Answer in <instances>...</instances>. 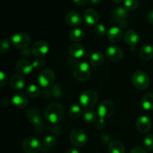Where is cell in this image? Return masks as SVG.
Segmentation results:
<instances>
[{
  "instance_id": "cell-26",
  "label": "cell",
  "mask_w": 153,
  "mask_h": 153,
  "mask_svg": "<svg viewBox=\"0 0 153 153\" xmlns=\"http://www.w3.org/2000/svg\"><path fill=\"white\" fill-rule=\"evenodd\" d=\"M109 153H125V146L119 140H113L108 144Z\"/></svg>"
},
{
  "instance_id": "cell-2",
  "label": "cell",
  "mask_w": 153,
  "mask_h": 153,
  "mask_svg": "<svg viewBox=\"0 0 153 153\" xmlns=\"http://www.w3.org/2000/svg\"><path fill=\"white\" fill-rule=\"evenodd\" d=\"M55 80V74L51 69H45L41 70L37 76V82L41 88L48 89L54 85Z\"/></svg>"
},
{
  "instance_id": "cell-13",
  "label": "cell",
  "mask_w": 153,
  "mask_h": 153,
  "mask_svg": "<svg viewBox=\"0 0 153 153\" xmlns=\"http://www.w3.org/2000/svg\"><path fill=\"white\" fill-rule=\"evenodd\" d=\"M105 55L111 61H120L123 55L121 48L117 46H110L106 49Z\"/></svg>"
},
{
  "instance_id": "cell-34",
  "label": "cell",
  "mask_w": 153,
  "mask_h": 153,
  "mask_svg": "<svg viewBox=\"0 0 153 153\" xmlns=\"http://www.w3.org/2000/svg\"><path fill=\"white\" fill-rule=\"evenodd\" d=\"M143 144L148 150L153 149V134H149L145 136L143 139Z\"/></svg>"
},
{
  "instance_id": "cell-8",
  "label": "cell",
  "mask_w": 153,
  "mask_h": 153,
  "mask_svg": "<svg viewBox=\"0 0 153 153\" xmlns=\"http://www.w3.org/2000/svg\"><path fill=\"white\" fill-rule=\"evenodd\" d=\"M115 105L111 100H104L98 106L97 113L100 117L106 119L109 118L114 114Z\"/></svg>"
},
{
  "instance_id": "cell-3",
  "label": "cell",
  "mask_w": 153,
  "mask_h": 153,
  "mask_svg": "<svg viewBox=\"0 0 153 153\" xmlns=\"http://www.w3.org/2000/svg\"><path fill=\"white\" fill-rule=\"evenodd\" d=\"M73 74L77 80L85 82L91 76V67L86 62L78 63L73 67Z\"/></svg>"
},
{
  "instance_id": "cell-33",
  "label": "cell",
  "mask_w": 153,
  "mask_h": 153,
  "mask_svg": "<svg viewBox=\"0 0 153 153\" xmlns=\"http://www.w3.org/2000/svg\"><path fill=\"white\" fill-rule=\"evenodd\" d=\"M123 7L128 11H133L138 7L137 0H125L123 3Z\"/></svg>"
},
{
  "instance_id": "cell-36",
  "label": "cell",
  "mask_w": 153,
  "mask_h": 153,
  "mask_svg": "<svg viewBox=\"0 0 153 153\" xmlns=\"http://www.w3.org/2000/svg\"><path fill=\"white\" fill-rule=\"evenodd\" d=\"M10 48V43L7 39L4 38L1 40V46H0V51L2 54L6 53Z\"/></svg>"
},
{
  "instance_id": "cell-30",
  "label": "cell",
  "mask_w": 153,
  "mask_h": 153,
  "mask_svg": "<svg viewBox=\"0 0 153 153\" xmlns=\"http://www.w3.org/2000/svg\"><path fill=\"white\" fill-rule=\"evenodd\" d=\"M97 119V113L94 110H91V109L87 110L83 114V120L87 123H93L96 122Z\"/></svg>"
},
{
  "instance_id": "cell-35",
  "label": "cell",
  "mask_w": 153,
  "mask_h": 153,
  "mask_svg": "<svg viewBox=\"0 0 153 153\" xmlns=\"http://www.w3.org/2000/svg\"><path fill=\"white\" fill-rule=\"evenodd\" d=\"M94 32L99 37H103L105 34H106V28L104 25L102 24H97L95 25V28H94Z\"/></svg>"
},
{
  "instance_id": "cell-39",
  "label": "cell",
  "mask_w": 153,
  "mask_h": 153,
  "mask_svg": "<svg viewBox=\"0 0 153 153\" xmlns=\"http://www.w3.org/2000/svg\"><path fill=\"white\" fill-rule=\"evenodd\" d=\"M7 83V76L5 73L1 71L0 73V86L3 87Z\"/></svg>"
},
{
  "instance_id": "cell-15",
  "label": "cell",
  "mask_w": 153,
  "mask_h": 153,
  "mask_svg": "<svg viewBox=\"0 0 153 153\" xmlns=\"http://www.w3.org/2000/svg\"><path fill=\"white\" fill-rule=\"evenodd\" d=\"M136 127L140 133H147L152 128V122L146 116H140L136 120Z\"/></svg>"
},
{
  "instance_id": "cell-20",
  "label": "cell",
  "mask_w": 153,
  "mask_h": 153,
  "mask_svg": "<svg viewBox=\"0 0 153 153\" xmlns=\"http://www.w3.org/2000/svg\"><path fill=\"white\" fill-rule=\"evenodd\" d=\"M124 40L129 46H135L140 40L138 33L133 30H128L123 35Z\"/></svg>"
},
{
  "instance_id": "cell-11",
  "label": "cell",
  "mask_w": 153,
  "mask_h": 153,
  "mask_svg": "<svg viewBox=\"0 0 153 153\" xmlns=\"http://www.w3.org/2000/svg\"><path fill=\"white\" fill-rule=\"evenodd\" d=\"M128 10L124 7H117L114 10L112 13V19L119 24L120 27L127 26V22L126 21L127 16H128Z\"/></svg>"
},
{
  "instance_id": "cell-42",
  "label": "cell",
  "mask_w": 153,
  "mask_h": 153,
  "mask_svg": "<svg viewBox=\"0 0 153 153\" xmlns=\"http://www.w3.org/2000/svg\"><path fill=\"white\" fill-rule=\"evenodd\" d=\"M74 4H77V5H84V4H87L88 0H72Z\"/></svg>"
},
{
  "instance_id": "cell-25",
  "label": "cell",
  "mask_w": 153,
  "mask_h": 153,
  "mask_svg": "<svg viewBox=\"0 0 153 153\" xmlns=\"http://www.w3.org/2000/svg\"><path fill=\"white\" fill-rule=\"evenodd\" d=\"M141 105L143 109L146 111L153 110V94L147 93L145 94L141 100Z\"/></svg>"
},
{
  "instance_id": "cell-14",
  "label": "cell",
  "mask_w": 153,
  "mask_h": 153,
  "mask_svg": "<svg viewBox=\"0 0 153 153\" xmlns=\"http://www.w3.org/2000/svg\"><path fill=\"white\" fill-rule=\"evenodd\" d=\"M16 70L19 73L22 75H28L32 72L33 67L32 64L30 63L26 59H19L16 63Z\"/></svg>"
},
{
  "instance_id": "cell-6",
  "label": "cell",
  "mask_w": 153,
  "mask_h": 153,
  "mask_svg": "<svg viewBox=\"0 0 153 153\" xmlns=\"http://www.w3.org/2000/svg\"><path fill=\"white\" fill-rule=\"evenodd\" d=\"M70 140L75 146L82 147L86 144L88 136L84 130L81 128H74L70 131Z\"/></svg>"
},
{
  "instance_id": "cell-38",
  "label": "cell",
  "mask_w": 153,
  "mask_h": 153,
  "mask_svg": "<svg viewBox=\"0 0 153 153\" xmlns=\"http://www.w3.org/2000/svg\"><path fill=\"white\" fill-rule=\"evenodd\" d=\"M105 125V119L99 117V118H97V120H96V128H97V129H102V128H104Z\"/></svg>"
},
{
  "instance_id": "cell-10",
  "label": "cell",
  "mask_w": 153,
  "mask_h": 153,
  "mask_svg": "<svg viewBox=\"0 0 153 153\" xmlns=\"http://www.w3.org/2000/svg\"><path fill=\"white\" fill-rule=\"evenodd\" d=\"M28 120L33 124L35 130H40L43 127V119L40 112L37 108H31L28 109L26 114Z\"/></svg>"
},
{
  "instance_id": "cell-16",
  "label": "cell",
  "mask_w": 153,
  "mask_h": 153,
  "mask_svg": "<svg viewBox=\"0 0 153 153\" xmlns=\"http://www.w3.org/2000/svg\"><path fill=\"white\" fill-rule=\"evenodd\" d=\"M66 22L70 26L78 27L82 24V18L80 13L75 10H72L66 15Z\"/></svg>"
},
{
  "instance_id": "cell-1",
  "label": "cell",
  "mask_w": 153,
  "mask_h": 153,
  "mask_svg": "<svg viewBox=\"0 0 153 153\" xmlns=\"http://www.w3.org/2000/svg\"><path fill=\"white\" fill-rule=\"evenodd\" d=\"M64 116V108L62 105L53 102L46 106L44 117L50 123L57 124L62 120Z\"/></svg>"
},
{
  "instance_id": "cell-18",
  "label": "cell",
  "mask_w": 153,
  "mask_h": 153,
  "mask_svg": "<svg viewBox=\"0 0 153 153\" xmlns=\"http://www.w3.org/2000/svg\"><path fill=\"white\" fill-rule=\"evenodd\" d=\"M11 102L15 107L18 108H23L27 106L28 100L25 94H22V93H17L12 97Z\"/></svg>"
},
{
  "instance_id": "cell-5",
  "label": "cell",
  "mask_w": 153,
  "mask_h": 153,
  "mask_svg": "<svg viewBox=\"0 0 153 153\" xmlns=\"http://www.w3.org/2000/svg\"><path fill=\"white\" fill-rule=\"evenodd\" d=\"M131 82L134 88L138 90H145L149 85V79L148 75L141 70L134 72L131 77Z\"/></svg>"
},
{
  "instance_id": "cell-4",
  "label": "cell",
  "mask_w": 153,
  "mask_h": 153,
  "mask_svg": "<svg viewBox=\"0 0 153 153\" xmlns=\"http://www.w3.org/2000/svg\"><path fill=\"white\" fill-rule=\"evenodd\" d=\"M98 101V95L97 92L93 90H87L81 94L79 97V102L81 105L85 108H91L97 104Z\"/></svg>"
},
{
  "instance_id": "cell-37",
  "label": "cell",
  "mask_w": 153,
  "mask_h": 153,
  "mask_svg": "<svg viewBox=\"0 0 153 153\" xmlns=\"http://www.w3.org/2000/svg\"><path fill=\"white\" fill-rule=\"evenodd\" d=\"M32 65L34 69H36V70H40V69L43 68V66H44V61H43V60L40 59V58H37V59L33 61Z\"/></svg>"
},
{
  "instance_id": "cell-44",
  "label": "cell",
  "mask_w": 153,
  "mask_h": 153,
  "mask_svg": "<svg viewBox=\"0 0 153 153\" xmlns=\"http://www.w3.org/2000/svg\"><path fill=\"white\" fill-rule=\"evenodd\" d=\"M91 1L94 4H100V3H101L102 0H91Z\"/></svg>"
},
{
  "instance_id": "cell-23",
  "label": "cell",
  "mask_w": 153,
  "mask_h": 153,
  "mask_svg": "<svg viewBox=\"0 0 153 153\" xmlns=\"http://www.w3.org/2000/svg\"><path fill=\"white\" fill-rule=\"evenodd\" d=\"M105 56L101 52H95L90 57V64L94 67H99L104 62Z\"/></svg>"
},
{
  "instance_id": "cell-29",
  "label": "cell",
  "mask_w": 153,
  "mask_h": 153,
  "mask_svg": "<svg viewBox=\"0 0 153 153\" xmlns=\"http://www.w3.org/2000/svg\"><path fill=\"white\" fill-rule=\"evenodd\" d=\"M84 37H85V33L81 28H73L70 31V38L73 41H81L84 38Z\"/></svg>"
},
{
  "instance_id": "cell-40",
  "label": "cell",
  "mask_w": 153,
  "mask_h": 153,
  "mask_svg": "<svg viewBox=\"0 0 153 153\" xmlns=\"http://www.w3.org/2000/svg\"><path fill=\"white\" fill-rule=\"evenodd\" d=\"M129 153H147L146 149H143V147L140 146H136V147L133 148Z\"/></svg>"
},
{
  "instance_id": "cell-27",
  "label": "cell",
  "mask_w": 153,
  "mask_h": 153,
  "mask_svg": "<svg viewBox=\"0 0 153 153\" xmlns=\"http://www.w3.org/2000/svg\"><path fill=\"white\" fill-rule=\"evenodd\" d=\"M48 93H49V94H48L46 98H50V97H52V98L58 99L62 97L63 95L62 88H61V85H60L58 83L54 84V85L52 86V88H51V90L48 91Z\"/></svg>"
},
{
  "instance_id": "cell-19",
  "label": "cell",
  "mask_w": 153,
  "mask_h": 153,
  "mask_svg": "<svg viewBox=\"0 0 153 153\" xmlns=\"http://www.w3.org/2000/svg\"><path fill=\"white\" fill-rule=\"evenodd\" d=\"M10 84L11 88L15 91H21L25 85V79L19 74H14L10 79Z\"/></svg>"
},
{
  "instance_id": "cell-12",
  "label": "cell",
  "mask_w": 153,
  "mask_h": 153,
  "mask_svg": "<svg viewBox=\"0 0 153 153\" xmlns=\"http://www.w3.org/2000/svg\"><path fill=\"white\" fill-rule=\"evenodd\" d=\"M49 52V45L44 40H38L32 46L31 52L34 56L41 58L44 56Z\"/></svg>"
},
{
  "instance_id": "cell-32",
  "label": "cell",
  "mask_w": 153,
  "mask_h": 153,
  "mask_svg": "<svg viewBox=\"0 0 153 153\" xmlns=\"http://www.w3.org/2000/svg\"><path fill=\"white\" fill-rule=\"evenodd\" d=\"M57 144V139L52 135H48L43 139V145L44 147L47 149H51L56 146Z\"/></svg>"
},
{
  "instance_id": "cell-24",
  "label": "cell",
  "mask_w": 153,
  "mask_h": 153,
  "mask_svg": "<svg viewBox=\"0 0 153 153\" xmlns=\"http://www.w3.org/2000/svg\"><path fill=\"white\" fill-rule=\"evenodd\" d=\"M140 56L143 61H149L153 58V46L151 45H145L140 49Z\"/></svg>"
},
{
  "instance_id": "cell-28",
  "label": "cell",
  "mask_w": 153,
  "mask_h": 153,
  "mask_svg": "<svg viewBox=\"0 0 153 153\" xmlns=\"http://www.w3.org/2000/svg\"><path fill=\"white\" fill-rule=\"evenodd\" d=\"M25 94L30 98L35 99L40 97L41 94V90L37 85H31L26 88L25 90Z\"/></svg>"
},
{
  "instance_id": "cell-7",
  "label": "cell",
  "mask_w": 153,
  "mask_h": 153,
  "mask_svg": "<svg viewBox=\"0 0 153 153\" xmlns=\"http://www.w3.org/2000/svg\"><path fill=\"white\" fill-rule=\"evenodd\" d=\"M41 143L38 138L34 136H28L22 143V149L25 153H37L40 150Z\"/></svg>"
},
{
  "instance_id": "cell-22",
  "label": "cell",
  "mask_w": 153,
  "mask_h": 153,
  "mask_svg": "<svg viewBox=\"0 0 153 153\" xmlns=\"http://www.w3.org/2000/svg\"><path fill=\"white\" fill-rule=\"evenodd\" d=\"M69 52L72 57L79 59L85 55V48L79 43H73L69 48Z\"/></svg>"
},
{
  "instance_id": "cell-43",
  "label": "cell",
  "mask_w": 153,
  "mask_h": 153,
  "mask_svg": "<svg viewBox=\"0 0 153 153\" xmlns=\"http://www.w3.org/2000/svg\"><path fill=\"white\" fill-rule=\"evenodd\" d=\"M66 153H79V151L75 148H70Z\"/></svg>"
},
{
  "instance_id": "cell-45",
  "label": "cell",
  "mask_w": 153,
  "mask_h": 153,
  "mask_svg": "<svg viewBox=\"0 0 153 153\" xmlns=\"http://www.w3.org/2000/svg\"><path fill=\"white\" fill-rule=\"evenodd\" d=\"M112 1L115 3H120V2H121L122 1H123V0H112Z\"/></svg>"
},
{
  "instance_id": "cell-21",
  "label": "cell",
  "mask_w": 153,
  "mask_h": 153,
  "mask_svg": "<svg viewBox=\"0 0 153 153\" xmlns=\"http://www.w3.org/2000/svg\"><path fill=\"white\" fill-rule=\"evenodd\" d=\"M123 33L122 29L120 27L118 26H113L108 30V39L110 41L114 42V43H117L119 42L120 40L122 39L123 36Z\"/></svg>"
},
{
  "instance_id": "cell-9",
  "label": "cell",
  "mask_w": 153,
  "mask_h": 153,
  "mask_svg": "<svg viewBox=\"0 0 153 153\" xmlns=\"http://www.w3.org/2000/svg\"><path fill=\"white\" fill-rule=\"evenodd\" d=\"M12 43L16 49H25L31 43V38L25 33H17L11 37Z\"/></svg>"
},
{
  "instance_id": "cell-41",
  "label": "cell",
  "mask_w": 153,
  "mask_h": 153,
  "mask_svg": "<svg viewBox=\"0 0 153 153\" xmlns=\"http://www.w3.org/2000/svg\"><path fill=\"white\" fill-rule=\"evenodd\" d=\"M146 19H147V22H149V24L153 25V10H150V11L147 13V16H146Z\"/></svg>"
},
{
  "instance_id": "cell-17",
  "label": "cell",
  "mask_w": 153,
  "mask_h": 153,
  "mask_svg": "<svg viewBox=\"0 0 153 153\" xmlns=\"http://www.w3.org/2000/svg\"><path fill=\"white\" fill-rule=\"evenodd\" d=\"M84 20L89 25H96L99 20L98 13L94 9H87L84 13Z\"/></svg>"
},
{
  "instance_id": "cell-31",
  "label": "cell",
  "mask_w": 153,
  "mask_h": 153,
  "mask_svg": "<svg viewBox=\"0 0 153 153\" xmlns=\"http://www.w3.org/2000/svg\"><path fill=\"white\" fill-rule=\"evenodd\" d=\"M82 108L79 105H73L69 109V115L73 119H78L82 115Z\"/></svg>"
}]
</instances>
